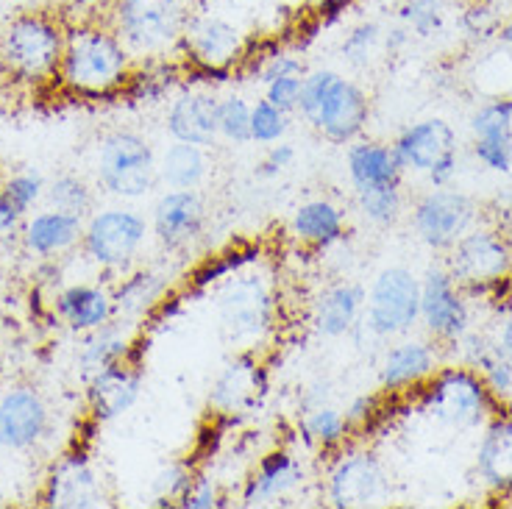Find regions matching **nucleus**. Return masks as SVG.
<instances>
[{"label": "nucleus", "instance_id": "nucleus-22", "mask_svg": "<svg viewBox=\"0 0 512 509\" xmlns=\"http://www.w3.org/2000/svg\"><path fill=\"white\" fill-rule=\"evenodd\" d=\"M262 387H265V373L259 368V362L245 351L237 359H231L226 370L220 373L212 393H209V404L223 415L243 412L245 407L254 404Z\"/></svg>", "mask_w": 512, "mask_h": 509}, {"label": "nucleus", "instance_id": "nucleus-47", "mask_svg": "<svg viewBox=\"0 0 512 509\" xmlns=\"http://www.w3.org/2000/svg\"><path fill=\"white\" fill-rule=\"evenodd\" d=\"M279 76H304L301 59H295L293 53H276V56H270L268 64L262 67V81L268 84V81Z\"/></svg>", "mask_w": 512, "mask_h": 509}, {"label": "nucleus", "instance_id": "nucleus-12", "mask_svg": "<svg viewBox=\"0 0 512 509\" xmlns=\"http://www.w3.org/2000/svg\"><path fill=\"white\" fill-rule=\"evenodd\" d=\"M245 51H248V39H245L243 28L234 26L231 20L218 17V14L192 12L187 31H184L181 53L195 67H201L204 73L226 76L231 67L243 62Z\"/></svg>", "mask_w": 512, "mask_h": 509}, {"label": "nucleus", "instance_id": "nucleus-52", "mask_svg": "<svg viewBox=\"0 0 512 509\" xmlns=\"http://www.w3.org/2000/svg\"><path fill=\"white\" fill-rule=\"evenodd\" d=\"M410 37L412 34L407 31V28H393V31H387V34H384V48H387V53L401 51V48L410 42Z\"/></svg>", "mask_w": 512, "mask_h": 509}, {"label": "nucleus", "instance_id": "nucleus-13", "mask_svg": "<svg viewBox=\"0 0 512 509\" xmlns=\"http://www.w3.org/2000/svg\"><path fill=\"white\" fill-rule=\"evenodd\" d=\"M474 217L476 206L468 195L437 187L415 204L412 223L423 245H429L432 251H448L465 231H471Z\"/></svg>", "mask_w": 512, "mask_h": 509}, {"label": "nucleus", "instance_id": "nucleus-31", "mask_svg": "<svg viewBox=\"0 0 512 509\" xmlns=\"http://www.w3.org/2000/svg\"><path fill=\"white\" fill-rule=\"evenodd\" d=\"M293 234L312 248H329L334 242L343 240L346 234V215L332 201H307L295 209Z\"/></svg>", "mask_w": 512, "mask_h": 509}, {"label": "nucleus", "instance_id": "nucleus-15", "mask_svg": "<svg viewBox=\"0 0 512 509\" xmlns=\"http://www.w3.org/2000/svg\"><path fill=\"white\" fill-rule=\"evenodd\" d=\"M206 206L195 190H170L154 206V234L167 251H184L204 234Z\"/></svg>", "mask_w": 512, "mask_h": 509}, {"label": "nucleus", "instance_id": "nucleus-27", "mask_svg": "<svg viewBox=\"0 0 512 509\" xmlns=\"http://www.w3.org/2000/svg\"><path fill=\"white\" fill-rule=\"evenodd\" d=\"M298 482H301L298 459L290 451H273L268 457H262L259 468L251 473L243 490V504L245 507L270 504L273 498L287 496Z\"/></svg>", "mask_w": 512, "mask_h": 509}, {"label": "nucleus", "instance_id": "nucleus-45", "mask_svg": "<svg viewBox=\"0 0 512 509\" xmlns=\"http://www.w3.org/2000/svg\"><path fill=\"white\" fill-rule=\"evenodd\" d=\"M192 471H187L184 465H173L159 476V504H170V501H181V496L187 493V487L192 484Z\"/></svg>", "mask_w": 512, "mask_h": 509}, {"label": "nucleus", "instance_id": "nucleus-9", "mask_svg": "<svg viewBox=\"0 0 512 509\" xmlns=\"http://www.w3.org/2000/svg\"><path fill=\"white\" fill-rule=\"evenodd\" d=\"M446 270L462 290H490L512 276V248L499 231H465L448 248Z\"/></svg>", "mask_w": 512, "mask_h": 509}, {"label": "nucleus", "instance_id": "nucleus-23", "mask_svg": "<svg viewBox=\"0 0 512 509\" xmlns=\"http://www.w3.org/2000/svg\"><path fill=\"white\" fill-rule=\"evenodd\" d=\"M45 501L51 507H101V482L90 468V462L81 457L64 459L48 479Z\"/></svg>", "mask_w": 512, "mask_h": 509}, {"label": "nucleus", "instance_id": "nucleus-46", "mask_svg": "<svg viewBox=\"0 0 512 509\" xmlns=\"http://www.w3.org/2000/svg\"><path fill=\"white\" fill-rule=\"evenodd\" d=\"M179 504H181V507H187V509L220 507L218 487L209 482V479H201V476H195L190 487H187V493L181 496Z\"/></svg>", "mask_w": 512, "mask_h": 509}, {"label": "nucleus", "instance_id": "nucleus-54", "mask_svg": "<svg viewBox=\"0 0 512 509\" xmlns=\"http://www.w3.org/2000/svg\"><path fill=\"white\" fill-rule=\"evenodd\" d=\"M499 37H501V42H507V45H512V14H510V17H507V20H504V23H501Z\"/></svg>", "mask_w": 512, "mask_h": 509}, {"label": "nucleus", "instance_id": "nucleus-20", "mask_svg": "<svg viewBox=\"0 0 512 509\" xmlns=\"http://www.w3.org/2000/svg\"><path fill=\"white\" fill-rule=\"evenodd\" d=\"M218 98L206 92H187L167 112V134L176 142L212 148L220 137Z\"/></svg>", "mask_w": 512, "mask_h": 509}, {"label": "nucleus", "instance_id": "nucleus-16", "mask_svg": "<svg viewBox=\"0 0 512 509\" xmlns=\"http://www.w3.org/2000/svg\"><path fill=\"white\" fill-rule=\"evenodd\" d=\"M387 490L382 465L373 454H346L329 476V501L337 509L371 507Z\"/></svg>", "mask_w": 512, "mask_h": 509}, {"label": "nucleus", "instance_id": "nucleus-44", "mask_svg": "<svg viewBox=\"0 0 512 509\" xmlns=\"http://www.w3.org/2000/svg\"><path fill=\"white\" fill-rule=\"evenodd\" d=\"M301 90H304V76H279L265 84V101L290 115V112H298Z\"/></svg>", "mask_w": 512, "mask_h": 509}, {"label": "nucleus", "instance_id": "nucleus-7", "mask_svg": "<svg viewBox=\"0 0 512 509\" xmlns=\"http://www.w3.org/2000/svg\"><path fill=\"white\" fill-rule=\"evenodd\" d=\"M98 179L103 190H109L117 198L148 195L159 179V165L151 142L134 131L109 134L98 151Z\"/></svg>", "mask_w": 512, "mask_h": 509}, {"label": "nucleus", "instance_id": "nucleus-55", "mask_svg": "<svg viewBox=\"0 0 512 509\" xmlns=\"http://www.w3.org/2000/svg\"><path fill=\"white\" fill-rule=\"evenodd\" d=\"M312 6H318V9H334V6H343L348 0H309Z\"/></svg>", "mask_w": 512, "mask_h": 509}, {"label": "nucleus", "instance_id": "nucleus-40", "mask_svg": "<svg viewBox=\"0 0 512 509\" xmlns=\"http://www.w3.org/2000/svg\"><path fill=\"white\" fill-rule=\"evenodd\" d=\"M379 42H382V28L376 26V23H359V26L348 31L340 51H343V59L351 67H365L373 59Z\"/></svg>", "mask_w": 512, "mask_h": 509}, {"label": "nucleus", "instance_id": "nucleus-32", "mask_svg": "<svg viewBox=\"0 0 512 509\" xmlns=\"http://www.w3.org/2000/svg\"><path fill=\"white\" fill-rule=\"evenodd\" d=\"M131 345H134L131 320L123 323V320L112 318L109 323H103L101 329L90 331V340L81 351V368L87 376H92L95 370L106 368L112 362L131 359Z\"/></svg>", "mask_w": 512, "mask_h": 509}, {"label": "nucleus", "instance_id": "nucleus-11", "mask_svg": "<svg viewBox=\"0 0 512 509\" xmlns=\"http://www.w3.org/2000/svg\"><path fill=\"white\" fill-rule=\"evenodd\" d=\"M148 237L145 217L131 209H106L84 226V251L106 270L128 268Z\"/></svg>", "mask_w": 512, "mask_h": 509}, {"label": "nucleus", "instance_id": "nucleus-24", "mask_svg": "<svg viewBox=\"0 0 512 509\" xmlns=\"http://www.w3.org/2000/svg\"><path fill=\"white\" fill-rule=\"evenodd\" d=\"M84 240V220L81 215H70L62 209L39 212L23 226V242L31 254L56 256L70 251Z\"/></svg>", "mask_w": 512, "mask_h": 509}, {"label": "nucleus", "instance_id": "nucleus-51", "mask_svg": "<svg viewBox=\"0 0 512 509\" xmlns=\"http://www.w3.org/2000/svg\"><path fill=\"white\" fill-rule=\"evenodd\" d=\"M112 3H115V0H70V6L84 14L81 20H90V17H98V14H101L103 20Z\"/></svg>", "mask_w": 512, "mask_h": 509}, {"label": "nucleus", "instance_id": "nucleus-56", "mask_svg": "<svg viewBox=\"0 0 512 509\" xmlns=\"http://www.w3.org/2000/svg\"><path fill=\"white\" fill-rule=\"evenodd\" d=\"M496 3H499L501 9H504V6H507V3H512V0H496Z\"/></svg>", "mask_w": 512, "mask_h": 509}, {"label": "nucleus", "instance_id": "nucleus-49", "mask_svg": "<svg viewBox=\"0 0 512 509\" xmlns=\"http://www.w3.org/2000/svg\"><path fill=\"white\" fill-rule=\"evenodd\" d=\"M373 415H376V398H373V395H359V398H354L346 409V420L351 429H354V426L371 423Z\"/></svg>", "mask_w": 512, "mask_h": 509}, {"label": "nucleus", "instance_id": "nucleus-30", "mask_svg": "<svg viewBox=\"0 0 512 509\" xmlns=\"http://www.w3.org/2000/svg\"><path fill=\"white\" fill-rule=\"evenodd\" d=\"M167 295V279L156 270H137L126 279L120 281L115 293H112V304H115V318L120 320H140L151 315Z\"/></svg>", "mask_w": 512, "mask_h": 509}, {"label": "nucleus", "instance_id": "nucleus-50", "mask_svg": "<svg viewBox=\"0 0 512 509\" xmlns=\"http://www.w3.org/2000/svg\"><path fill=\"white\" fill-rule=\"evenodd\" d=\"M20 226H23V215L0 195V242L12 240L17 234H23Z\"/></svg>", "mask_w": 512, "mask_h": 509}, {"label": "nucleus", "instance_id": "nucleus-35", "mask_svg": "<svg viewBox=\"0 0 512 509\" xmlns=\"http://www.w3.org/2000/svg\"><path fill=\"white\" fill-rule=\"evenodd\" d=\"M304 432H307L309 443L320 448H337L351 432L346 415L334 407H315L309 409L307 420H304Z\"/></svg>", "mask_w": 512, "mask_h": 509}, {"label": "nucleus", "instance_id": "nucleus-26", "mask_svg": "<svg viewBox=\"0 0 512 509\" xmlns=\"http://www.w3.org/2000/svg\"><path fill=\"white\" fill-rule=\"evenodd\" d=\"M476 468L496 493L512 496V418L496 415L485 429Z\"/></svg>", "mask_w": 512, "mask_h": 509}, {"label": "nucleus", "instance_id": "nucleus-25", "mask_svg": "<svg viewBox=\"0 0 512 509\" xmlns=\"http://www.w3.org/2000/svg\"><path fill=\"white\" fill-rule=\"evenodd\" d=\"M404 167L398 165L393 145L379 142H357L348 151V176L357 192L384 190V187H401Z\"/></svg>", "mask_w": 512, "mask_h": 509}, {"label": "nucleus", "instance_id": "nucleus-37", "mask_svg": "<svg viewBox=\"0 0 512 509\" xmlns=\"http://www.w3.org/2000/svg\"><path fill=\"white\" fill-rule=\"evenodd\" d=\"M398 17H401L404 28L415 37H435L443 31V23H446V3L443 0H407Z\"/></svg>", "mask_w": 512, "mask_h": 509}, {"label": "nucleus", "instance_id": "nucleus-17", "mask_svg": "<svg viewBox=\"0 0 512 509\" xmlns=\"http://www.w3.org/2000/svg\"><path fill=\"white\" fill-rule=\"evenodd\" d=\"M48 432V407L34 387H14L0 398V446L34 448Z\"/></svg>", "mask_w": 512, "mask_h": 509}, {"label": "nucleus", "instance_id": "nucleus-39", "mask_svg": "<svg viewBox=\"0 0 512 509\" xmlns=\"http://www.w3.org/2000/svg\"><path fill=\"white\" fill-rule=\"evenodd\" d=\"M218 128L223 140L243 145L251 142V103L243 98H226L218 103Z\"/></svg>", "mask_w": 512, "mask_h": 509}, {"label": "nucleus", "instance_id": "nucleus-2", "mask_svg": "<svg viewBox=\"0 0 512 509\" xmlns=\"http://www.w3.org/2000/svg\"><path fill=\"white\" fill-rule=\"evenodd\" d=\"M67 26L45 12H26L0 28V73L28 87L59 81Z\"/></svg>", "mask_w": 512, "mask_h": 509}, {"label": "nucleus", "instance_id": "nucleus-5", "mask_svg": "<svg viewBox=\"0 0 512 509\" xmlns=\"http://www.w3.org/2000/svg\"><path fill=\"white\" fill-rule=\"evenodd\" d=\"M421 407L446 426L468 429L479 426L487 415H493L496 395L490 393L485 379L471 365L465 368H437L435 376L423 384Z\"/></svg>", "mask_w": 512, "mask_h": 509}, {"label": "nucleus", "instance_id": "nucleus-43", "mask_svg": "<svg viewBox=\"0 0 512 509\" xmlns=\"http://www.w3.org/2000/svg\"><path fill=\"white\" fill-rule=\"evenodd\" d=\"M42 190H45V184H42L39 176L23 173V176H14V179L6 181V184L0 187V195H3L20 215L26 217L28 209L39 201Z\"/></svg>", "mask_w": 512, "mask_h": 509}, {"label": "nucleus", "instance_id": "nucleus-29", "mask_svg": "<svg viewBox=\"0 0 512 509\" xmlns=\"http://www.w3.org/2000/svg\"><path fill=\"white\" fill-rule=\"evenodd\" d=\"M365 293L357 284H334L315 304V329L323 337H346L357 326Z\"/></svg>", "mask_w": 512, "mask_h": 509}, {"label": "nucleus", "instance_id": "nucleus-53", "mask_svg": "<svg viewBox=\"0 0 512 509\" xmlns=\"http://www.w3.org/2000/svg\"><path fill=\"white\" fill-rule=\"evenodd\" d=\"M499 348L504 351V354H507V359L512 362V315L507 318V323H504V329H501Z\"/></svg>", "mask_w": 512, "mask_h": 509}, {"label": "nucleus", "instance_id": "nucleus-41", "mask_svg": "<svg viewBox=\"0 0 512 509\" xmlns=\"http://www.w3.org/2000/svg\"><path fill=\"white\" fill-rule=\"evenodd\" d=\"M287 131V112L270 101H256L251 106V140L262 145L279 142Z\"/></svg>", "mask_w": 512, "mask_h": 509}, {"label": "nucleus", "instance_id": "nucleus-33", "mask_svg": "<svg viewBox=\"0 0 512 509\" xmlns=\"http://www.w3.org/2000/svg\"><path fill=\"white\" fill-rule=\"evenodd\" d=\"M206 148L190 145V142H176L162 153L159 162V179L165 181L170 190H198L206 179Z\"/></svg>", "mask_w": 512, "mask_h": 509}, {"label": "nucleus", "instance_id": "nucleus-21", "mask_svg": "<svg viewBox=\"0 0 512 509\" xmlns=\"http://www.w3.org/2000/svg\"><path fill=\"white\" fill-rule=\"evenodd\" d=\"M437 370V351L426 340H404L393 345L382 362V387L387 393H404L426 384Z\"/></svg>", "mask_w": 512, "mask_h": 509}, {"label": "nucleus", "instance_id": "nucleus-4", "mask_svg": "<svg viewBox=\"0 0 512 509\" xmlns=\"http://www.w3.org/2000/svg\"><path fill=\"white\" fill-rule=\"evenodd\" d=\"M298 112L326 140L351 142L357 140L368 123L371 103L354 81L334 70H315L304 76Z\"/></svg>", "mask_w": 512, "mask_h": 509}, {"label": "nucleus", "instance_id": "nucleus-6", "mask_svg": "<svg viewBox=\"0 0 512 509\" xmlns=\"http://www.w3.org/2000/svg\"><path fill=\"white\" fill-rule=\"evenodd\" d=\"M220 331L237 348H254L273 331L276 301L268 281L254 273H231L218 301Z\"/></svg>", "mask_w": 512, "mask_h": 509}, {"label": "nucleus", "instance_id": "nucleus-14", "mask_svg": "<svg viewBox=\"0 0 512 509\" xmlns=\"http://www.w3.org/2000/svg\"><path fill=\"white\" fill-rule=\"evenodd\" d=\"M421 323L443 343H460L468 334V304L446 268H432L421 281Z\"/></svg>", "mask_w": 512, "mask_h": 509}, {"label": "nucleus", "instance_id": "nucleus-3", "mask_svg": "<svg viewBox=\"0 0 512 509\" xmlns=\"http://www.w3.org/2000/svg\"><path fill=\"white\" fill-rule=\"evenodd\" d=\"M190 0H115L106 23L134 56L181 53L190 23Z\"/></svg>", "mask_w": 512, "mask_h": 509}, {"label": "nucleus", "instance_id": "nucleus-1", "mask_svg": "<svg viewBox=\"0 0 512 509\" xmlns=\"http://www.w3.org/2000/svg\"><path fill=\"white\" fill-rule=\"evenodd\" d=\"M137 70L134 53L101 17L67 26L59 81L76 95L101 98L126 90Z\"/></svg>", "mask_w": 512, "mask_h": 509}, {"label": "nucleus", "instance_id": "nucleus-38", "mask_svg": "<svg viewBox=\"0 0 512 509\" xmlns=\"http://www.w3.org/2000/svg\"><path fill=\"white\" fill-rule=\"evenodd\" d=\"M359 212L376 226H393L401 215V187H384V190L357 192Z\"/></svg>", "mask_w": 512, "mask_h": 509}, {"label": "nucleus", "instance_id": "nucleus-18", "mask_svg": "<svg viewBox=\"0 0 512 509\" xmlns=\"http://www.w3.org/2000/svg\"><path fill=\"white\" fill-rule=\"evenodd\" d=\"M142 390V370L131 362H112L106 368L95 370L87 387V401H90L92 418L98 423L120 418L123 412L137 404Z\"/></svg>", "mask_w": 512, "mask_h": 509}, {"label": "nucleus", "instance_id": "nucleus-48", "mask_svg": "<svg viewBox=\"0 0 512 509\" xmlns=\"http://www.w3.org/2000/svg\"><path fill=\"white\" fill-rule=\"evenodd\" d=\"M295 159V151L290 148V145H270L268 156H265V162H262V167H259V176H279L282 170H287V167L293 165Z\"/></svg>", "mask_w": 512, "mask_h": 509}, {"label": "nucleus", "instance_id": "nucleus-34", "mask_svg": "<svg viewBox=\"0 0 512 509\" xmlns=\"http://www.w3.org/2000/svg\"><path fill=\"white\" fill-rule=\"evenodd\" d=\"M465 340V354H468V365L485 379L490 393L496 398H507L512 393V362L507 354L501 351L499 343H485V340Z\"/></svg>", "mask_w": 512, "mask_h": 509}, {"label": "nucleus", "instance_id": "nucleus-28", "mask_svg": "<svg viewBox=\"0 0 512 509\" xmlns=\"http://www.w3.org/2000/svg\"><path fill=\"white\" fill-rule=\"evenodd\" d=\"M56 315L67 323V329L95 331L115 318V304H112V295L101 287L76 284V287H67L64 293H59Z\"/></svg>", "mask_w": 512, "mask_h": 509}, {"label": "nucleus", "instance_id": "nucleus-19", "mask_svg": "<svg viewBox=\"0 0 512 509\" xmlns=\"http://www.w3.org/2000/svg\"><path fill=\"white\" fill-rule=\"evenodd\" d=\"M474 156L496 173L512 170V98L485 103L471 120Z\"/></svg>", "mask_w": 512, "mask_h": 509}, {"label": "nucleus", "instance_id": "nucleus-36", "mask_svg": "<svg viewBox=\"0 0 512 509\" xmlns=\"http://www.w3.org/2000/svg\"><path fill=\"white\" fill-rule=\"evenodd\" d=\"M45 198L51 209H62L70 215H87L92 209V190L84 179H78L73 173H62L45 187Z\"/></svg>", "mask_w": 512, "mask_h": 509}, {"label": "nucleus", "instance_id": "nucleus-10", "mask_svg": "<svg viewBox=\"0 0 512 509\" xmlns=\"http://www.w3.org/2000/svg\"><path fill=\"white\" fill-rule=\"evenodd\" d=\"M421 320V281L407 268L382 270L365 301V323L379 337H396Z\"/></svg>", "mask_w": 512, "mask_h": 509}, {"label": "nucleus", "instance_id": "nucleus-42", "mask_svg": "<svg viewBox=\"0 0 512 509\" xmlns=\"http://www.w3.org/2000/svg\"><path fill=\"white\" fill-rule=\"evenodd\" d=\"M501 6L496 0H474L471 6H465L462 14V26L468 28L474 37H490V34H499L501 28Z\"/></svg>", "mask_w": 512, "mask_h": 509}, {"label": "nucleus", "instance_id": "nucleus-8", "mask_svg": "<svg viewBox=\"0 0 512 509\" xmlns=\"http://www.w3.org/2000/svg\"><path fill=\"white\" fill-rule=\"evenodd\" d=\"M398 165L404 170L423 173L435 187H448L457 176L460 165V145L457 134L446 120H421L410 126L393 142Z\"/></svg>", "mask_w": 512, "mask_h": 509}]
</instances>
